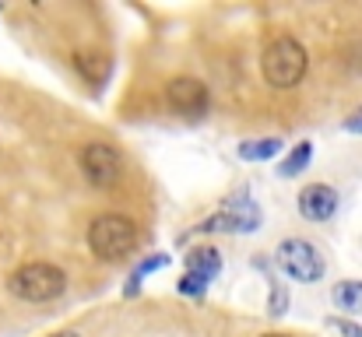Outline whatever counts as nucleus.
<instances>
[{
	"label": "nucleus",
	"mask_w": 362,
	"mask_h": 337,
	"mask_svg": "<svg viewBox=\"0 0 362 337\" xmlns=\"http://www.w3.org/2000/svg\"><path fill=\"white\" fill-rule=\"evenodd\" d=\"M310 158H313V144L310 141H299L285 158H281V165H278V176L281 179H292V176H299L306 165H310Z\"/></svg>",
	"instance_id": "f8f14e48"
},
{
	"label": "nucleus",
	"mask_w": 362,
	"mask_h": 337,
	"mask_svg": "<svg viewBox=\"0 0 362 337\" xmlns=\"http://www.w3.org/2000/svg\"><path fill=\"white\" fill-rule=\"evenodd\" d=\"M208 278H201V274H194V271H183V278H180V285H176V292L180 295H187V299H201L204 292H208Z\"/></svg>",
	"instance_id": "ddd939ff"
},
{
	"label": "nucleus",
	"mask_w": 362,
	"mask_h": 337,
	"mask_svg": "<svg viewBox=\"0 0 362 337\" xmlns=\"http://www.w3.org/2000/svg\"><path fill=\"white\" fill-rule=\"evenodd\" d=\"M165 102L180 116H204L208 112V88L197 78H173L165 85Z\"/></svg>",
	"instance_id": "0eeeda50"
},
{
	"label": "nucleus",
	"mask_w": 362,
	"mask_h": 337,
	"mask_svg": "<svg viewBox=\"0 0 362 337\" xmlns=\"http://www.w3.org/2000/svg\"><path fill=\"white\" fill-rule=\"evenodd\" d=\"M345 130H349V134H362V110L345 119Z\"/></svg>",
	"instance_id": "a211bd4d"
},
{
	"label": "nucleus",
	"mask_w": 362,
	"mask_h": 337,
	"mask_svg": "<svg viewBox=\"0 0 362 337\" xmlns=\"http://www.w3.org/2000/svg\"><path fill=\"white\" fill-rule=\"evenodd\" d=\"M187 271H194V274L215 281V278L222 274V253H218L215 246H194V249L187 253Z\"/></svg>",
	"instance_id": "1a4fd4ad"
},
{
	"label": "nucleus",
	"mask_w": 362,
	"mask_h": 337,
	"mask_svg": "<svg viewBox=\"0 0 362 337\" xmlns=\"http://www.w3.org/2000/svg\"><path fill=\"white\" fill-rule=\"evenodd\" d=\"M285 148L281 137H257V141H243L240 144V158L243 162H271L278 158Z\"/></svg>",
	"instance_id": "9d476101"
},
{
	"label": "nucleus",
	"mask_w": 362,
	"mask_h": 337,
	"mask_svg": "<svg viewBox=\"0 0 362 337\" xmlns=\"http://www.w3.org/2000/svg\"><path fill=\"white\" fill-rule=\"evenodd\" d=\"M257 228H260V211L250 197H233L218 215L197 225V232H257Z\"/></svg>",
	"instance_id": "423d86ee"
},
{
	"label": "nucleus",
	"mask_w": 362,
	"mask_h": 337,
	"mask_svg": "<svg viewBox=\"0 0 362 337\" xmlns=\"http://www.w3.org/2000/svg\"><path fill=\"white\" fill-rule=\"evenodd\" d=\"M74 64H78V71H81L88 81H99V78L106 74L103 57H92V53H74Z\"/></svg>",
	"instance_id": "4468645a"
},
{
	"label": "nucleus",
	"mask_w": 362,
	"mask_h": 337,
	"mask_svg": "<svg viewBox=\"0 0 362 337\" xmlns=\"http://www.w3.org/2000/svg\"><path fill=\"white\" fill-rule=\"evenodd\" d=\"M267 306H271L274 317H281V313L288 309V292H285L281 281H274V278H271V299H267Z\"/></svg>",
	"instance_id": "2eb2a0df"
},
{
	"label": "nucleus",
	"mask_w": 362,
	"mask_h": 337,
	"mask_svg": "<svg viewBox=\"0 0 362 337\" xmlns=\"http://www.w3.org/2000/svg\"><path fill=\"white\" fill-rule=\"evenodd\" d=\"M306 67H310V57L303 49L299 39L292 35H278L264 46V57H260V74L271 88H296L303 78H306Z\"/></svg>",
	"instance_id": "f257e3e1"
},
{
	"label": "nucleus",
	"mask_w": 362,
	"mask_h": 337,
	"mask_svg": "<svg viewBox=\"0 0 362 337\" xmlns=\"http://www.w3.org/2000/svg\"><path fill=\"white\" fill-rule=\"evenodd\" d=\"M260 337H292V334H260Z\"/></svg>",
	"instance_id": "412c9836"
},
{
	"label": "nucleus",
	"mask_w": 362,
	"mask_h": 337,
	"mask_svg": "<svg viewBox=\"0 0 362 337\" xmlns=\"http://www.w3.org/2000/svg\"><path fill=\"white\" fill-rule=\"evenodd\" d=\"M137 242V225L123 215H99L88 225V249L99 260H120Z\"/></svg>",
	"instance_id": "7ed1b4c3"
},
{
	"label": "nucleus",
	"mask_w": 362,
	"mask_h": 337,
	"mask_svg": "<svg viewBox=\"0 0 362 337\" xmlns=\"http://www.w3.org/2000/svg\"><path fill=\"white\" fill-rule=\"evenodd\" d=\"M274 256H278V267L299 285H313V281L324 278V256L310 239H299V235L281 239Z\"/></svg>",
	"instance_id": "20e7f679"
},
{
	"label": "nucleus",
	"mask_w": 362,
	"mask_h": 337,
	"mask_svg": "<svg viewBox=\"0 0 362 337\" xmlns=\"http://www.w3.org/2000/svg\"><path fill=\"white\" fill-rule=\"evenodd\" d=\"M137 292H141V278H137V274H134V278H130V281H127V288H123V295H127V299H130V295H137Z\"/></svg>",
	"instance_id": "6ab92c4d"
},
{
	"label": "nucleus",
	"mask_w": 362,
	"mask_h": 337,
	"mask_svg": "<svg viewBox=\"0 0 362 337\" xmlns=\"http://www.w3.org/2000/svg\"><path fill=\"white\" fill-rule=\"evenodd\" d=\"M331 299H334L338 309H345L352 317H362V281H338Z\"/></svg>",
	"instance_id": "9b49d317"
},
{
	"label": "nucleus",
	"mask_w": 362,
	"mask_h": 337,
	"mask_svg": "<svg viewBox=\"0 0 362 337\" xmlns=\"http://www.w3.org/2000/svg\"><path fill=\"white\" fill-rule=\"evenodd\" d=\"M11 295L25 299V302H53L57 295H64L67 288V274L57 267V264H46V260H35V264H25L11 274L7 281Z\"/></svg>",
	"instance_id": "f03ea898"
},
{
	"label": "nucleus",
	"mask_w": 362,
	"mask_h": 337,
	"mask_svg": "<svg viewBox=\"0 0 362 337\" xmlns=\"http://www.w3.org/2000/svg\"><path fill=\"white\" fill-rule=\"evenodd\" d=\"M327 327H331V331H338V334H345V337H362V327H359V324H352V320H341V317H331V320H327Z\"/></svg>",
	"instance_id": "dca6fc26"
},
{
	"label": "nucleus",
	"mask_w": 362,
	"mask_h": 337,
	"mask_svg": "<svg viewBox=\"0 0 362 337\" xmlns=\"http://www.w3.org/2000/svg\"><path fill=\"white\" fill-rule=\"evenodd\" d=\"M53 337H81V334H74V331H60V334H53Z\"/></svg>",
	"instance_id": "aec40b11"
},
{
	"label": "nucleus",
	"mask_w": 362,
	"mask_h": 337,
	"mask_svg": "<svg viewBox=\"0 0 362 337\" xmlns=\"http://www.w3.org/2000/svg\"><path fill=\"white\" fill-rule=\"evenodd\" d=\"M81 172L95 187H113L123 176V155L106 141H92L81 148Z\"/></svg>",
	"instance_id": "39448f33"
},
{
	"label": "nucleus",
	"mask_w": 362,
	"mask_h": 337,
	"mask_svg": "<svg viewBox=\"0 0 362 337\" xmlns=\"http://www.w3.org/2000/svg\"><path fill=\"white\" fill-rule=\"evenodd\" d=\"M338 204H341V197H338V190L327 187V183H310V187L299 190V215L310 218V222H327V218H334V215H338Z\"/></svg>",
	"instance_id": "6e6552de"
},
{
	"label": "nucleus",
	"mask_w": 362,
	"mask_h": 337,
	"mask_svg": "<svg viewBox=\"0 0 362 337\" xmlns=\"http://www.w3.org/2000/svg\"><path fill=\"white\" fill-rule=\"evenodd\" d=\"M162 267H169V256H165V253L148 256V260H141V264H137V278H144L148 271H162Z\"/></svg>",
	"instance_id": "f3484780"
}]
</instances>
